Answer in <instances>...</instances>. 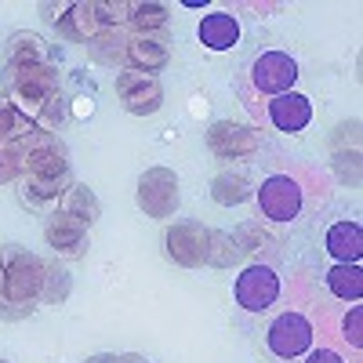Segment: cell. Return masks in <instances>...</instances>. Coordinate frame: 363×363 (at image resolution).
Listing matches in <instances>:
<instances>
[{"instance_id": "d4e9b609", "label": "cell", "mask_w": 363, "mask_h": 363, "mask_svg": "<svg viewBox=\"0 0 363 363\" xmlns=\"http://www.w3.org/2000/svg\"><path fill=\"white\" fill-rule=\"evenodd\" d=\"M323 284L327 291L335 294L338 301H349V306H356V301L363 298V269L359 265H330L323 272Z\"/></svg>"}, {"instance_id": "5bb4252c", "label": "cell", "mask_w": 363, "mask_h": 363, "mask_svg": "<svg viewBox=\"0 0 363 363\" xmlns=\"http://www.w3.org/2000/svg\"><path fill=\"white\" fill-rule=\"evenodd\" d=\"M44 240H48V247L55 251V258H58V262H62V258H66V262L84 258V255H87V247H91L87 229H84L80 222L66 218L62 211L48 215V222H44Z\"/></svg>"}, {"instance_id": "4fadbf2b", "label": "cell", "mask_w": 363, "mask_h": 363, "mask_svg": "<svg viewBox=\"0 0 363 363\" xmlns=\"http://www.w3.org/2000/svg\"><path fill=\"white\" fill-rule=\"evenodd\" d=\"M0 55H4V69H18V66H58L55 48L40 33H29V29H15V33L4 40V48H0Z\"/></svg>"}, {"instance_id": "74e56055", "label": "cell", "mask_w": 363, "mask_h": 363, "mask_svg": "<svg viewBox=\"0 0 363 363\" xmlns=\"http://www.w3.org/2000/svg\"><path fill=\"white\" fill-rule=\"evenodd\" d=\"M0 363H8V359H0Z\"/></svg>"}, {"instance_id": "d590c367", "label": "cell", "mask_w": 363, "mask_h": 363, "mask_svg": "<svg viewBox=\"0 0 363 363\" xmlns=\"http://www.w3.org/2000/svg\"><path fill=\"white\" fill-rule=\"evenodd\" d=\"M116 363H149L145 356H138V352H120L116 356Z\"/></svg>"}, {"instance_id": "9c48e42d", "label": "cell", "mask_w": 363, "mask_h": 363, "mask_svg": "<svg viewBox=\"0 0 363 363\" xmlns=\"http://www.w3.org/2000/svg\"><path fill=\"white\" fill-rule=\"evenodd\" d=\"M203 145L211 157L218 160H255L262 153V131L247 128V124H233V120H218V124H211L207 135H203Z\"/></svg>"}, {"instance_id": "e0dca14e", "label": "cell", "mask_w": 363, "mask_h": 363, "mask_svg": "<svg viewBox=\"0 0 363 363\" xmlns=\"http://www.w3.org/2000/svg\"><path fill=\"white\" fill-rule=\"evenodd\" d=\"M240 18L233 15V11H211V15H203L200 18V26H196V37H200V44L207 48V51H215V55H222V51H233L236 44H240Z\"/></svg>"}, {"instance_id": "f1b7e54d", "label": "cell", "mask_w": 363, "mask_h": 363, "mask_svg": "<svg viewBox=\"0 0 363 363\" xmlns=\"http://www.w3.org/2000/svg\"><path fill=\"white\" fill-rule=\"evenodd\" d=\"M69 120V99H66V91H58V95L40 109V116H37V128L40 131H51V135H58V128H62Z\"/></svg>"}, {"instance_id": "1f68e13d", "label": "cell", "mask_w": 363, "mask_h": 363, "mask_svg": "<svg viewBox=\"0 0 363 363\" xmlns=\"http://www.w3.org/2000/svg\"><path fill=\"white\" fill-rule=\"evenodd\" d=\"M18 182V160L8 145H0V186H11Z\"/></svg>"}, {"instance_id": "30bf717a", "label": "cell", "mask_w": 363, "mask_h": 363, "mask_svg": "<svg viewBox=\"0 0 363 363\" xmlns=\"http://www.w3.org/2000/svg\"><path fill=\"white\" fill-rule=\"evenodd\" d=\"M207 240H211V229L203 222H193V218L174 222L164 229V255L178 269H203L207 265Z\"/></svg>"}, {"instance_id": "9a60e30c", "label": "cell", "mask_w": 363, "mask_h": 363, "mask_svg": "<svg viewBox=\"0 0 363 363\" xmlns=\"http://www.w3.org/2000/svg\"><path fill=\"white\" fill-rule=\"evenodd\" d=\"M73 174L66 178H29V174H18L15 182V193H18V203L26 211H33V215H55L58 203H62V193L69 189Z\"/></svg>"}, {"instance_id": "ac0fdd59", "label": "cell", "mask_w": 363, "mask_h": 363, "mask_svg": "<svg viewBox=\"0 0 363 363\" xmlns=\"http://www.w3.org/2000/svg\"><path fill=\"white\" fill-rule=\"evenodd\" d=\"M167 62H171L167 37H131L128 33V69L157 77L160 69H167Z\"/></svg>"}, {"instance_id": "836d02e7", "label": "cell", "mask_w": 363, "mask_h": 363, "mask_svg": "<svg viewBox=\"0 0 363 363\" xmlns=\"http://www.w3.org/2000/svg\"><path fill=\"white\" fill-rule=\"evenodd\" d=\"M91 113H95V95H77V99H69V116L87 120Z\"/></svg>"}, {"instance_id": "f546056e", "label": "cell", "mask_w": 363, "mask_h": 363, "mask_svg": "<svg viewBox=\"0 0 363 363\" xmlns=\"http://www.w3.org/2000/svg\"><path fill=\"white\" fill-rule=\"evenodd\" d=\"M95 15L102 29H128L131 4H124V0H95Z\"/></svg>"}, {"instance_id": "277c9868", "label": "cell", "mask_w": 363, "mask_h": 363, "mask_svg": "<svg viewBox=\"0 0 363 363\" xmlns=\"http://www.w3.org/2000/svg\"><path fill=\"white\" fill-rule=\"evenodd\" d=\"M255 207H258V218L272 225H287L306 207V189H301V182L294 174L277 171V174L262 178V186H255Z\"/></svg>"}, {"instance_id": "2e32d148", "label": "cell", "mask_w": 363, "mask_h": 363, "mask_svg": "<svg viewBox=\"0 0 363 363\" xmlns=\"http://www.w3.org/2000/svg\"><path fill=\"white\" fill-rule=\"evenodd\" d=\"M323 251L338 265H359L363 258V229L356 218H342L323 233Z\"/></svg>"}, {"instance_id": "e575fe53", "label": "cell", "mask_w": 363, "mask_h": 363, "mask_svg": "<svg viewBox=\"0 0 363 363\" xmlns=\"http://www.w3.org/2000/svg\"><path fill=\"white\" fill-rule=\"evenodd\" d=\"M69 8H73V4H40V11H44V18H48L51 26H55L58 18H66V15H69Z\"/></svg>"}, {"instance_id": "8fae6325", "label": "cell", "mask_w": 363, "mask_h": 363, "mask_svg": "<svg viewBox=\"0 0 363 363\" xmlns=\"http://www.w3.org/2000/svg\"><path fill=\"white\" fill-rule=\"evenodd\" d=\"M116 99L131 116H153L164 106V84L153 73L120 69L116 73Z\"/></svg>"}, {"instance_id": "d6986e66", "label": "cell", "mask_w": 363, "mask_h": 363, "mask_svg": "<svg viewBox=\"0 0 363 363\" xmlns=\"http://www.w3.org/2000/svg\"><path fill=\"white\" fill-rule=\"evenodd\" d=\"M87 58L91 62H99L106 69H128V29H102L99 37H91L84 44Z\"/></svg>"}, {"instance_id": "52a82bcc", "label": "cell", "mask_w": 363, "mask_h": 363, "mask_svg": "<svg viewBox=\"0 0 363 363\" xmlns=\"http://www.w3.org/2000/svg\"><path fill=\"white\" fill-rule=\"evenodd\" d=\"M316 342V327L306 313L287 309L280 316H272L269 330H265V349L277 359H301Z\"/></svg>"}, {"instance_id": "ffe728a7", "label": "cell", "mask_w": 363, "mask_h": 363, "mask_svg": "<svg viewBox=\"0 0 363 363\" xmlns=\"http://www.w3.org/2000/svg\"><path fill=\"white\" fill-rule=\"evenodd\" d=\"M55 29H58V37H66L73 44H87L91 37H99L102 26H99V15H95V0H77L69 8V15L55 22Z\"/></svg>"}, {"instance_id": "5b68a950", "label": "cell", "mask_w": 363, "mask_h": 363, "mask_svg": "<svg viewBox=\"0 0 363 363\" xmlns=\"http://www.w3.org/2000/svg\"><path fill=\"white\" fill-rule=\"evenodd\" d=\"M280 294H284V280L269 262H247L233 280V298L244 313H269L280 301Z\"/></svg>"}, {"instance_id": "cb8c5ba5", "label": "cell", "mask_w": 363, "mask_h": 363, "mask_svg": "<svg viewBox=\"0 0 363 363\" xmlns=\"http://www.w3.org/2000/svg\"><path fill=\"white\" fill-rule=\"evenodd\" d=\"M167 8L164 4H153V0H145V4H131V18H128V33L131 37H167Z\"/></svg>"}, {"instance_id": "4316f807", "label": "cell", "mask_w": 363, "mask_h": 363, "mask_svg": "<svg viewBox=\"0 0 363 363\" xmlns=\"http://www.w3.org/2000/svg\"><path fill=\"white\" fill-rule=\"evenodd\" d=\"M247 255L240 251L236 244V236L225 233V229H211V240H207V265H215V269H233L240 265Z\"/></svg>"}, {"instance_id": "44dd1931", "label": "cell", "mask_w": 363, "mask_h": 363, "mask_svg": "<svg viewBox=\"0 0 363 363\" xmlns=\"http://www.w3.org/2000/svg\"><path fill=\"white\" fill-rule=\"evenodd\" d=\"M37 131H40V128L33 124V120H29L22 109H15L11 99L0 91V145H8L11 153H18V149L33 138Z\"/></svg>"}, {"instance_id": "ba28073f", "label": "cell", "mask_w": 363, "mask_h": 363, "mask_svg": "<svg viewBox=\"0 0 363 363\" xmlns=\"http://www.w3.org/2000/svg\"><path fill=\"white\" fill-rule=\"evenodd\" d=\"M138 207L149 218H174L182 207V186L171 167H145L135 189Z\"/></svg>"}, {"instance_id": "7402d4cb", "label": "cell", "mask_w": 363, "mask_h": 363, "mask_svg": "<svg viewBox=\"0 0 363 363\" xmlns=\"http://www.w3.org/2000/svg\"><path fill=\"white\" fill-rule=\"evenodd\" d=\"M58 211H62L66 218L80 222L84 229H91V225L102 218V203H99L95 189L84 186V182H69V189L62 193V203H58Z\"/></svg>"}, {"instance_id": "7c38bea8", "label": "cell", "mask_w": 363, "mask_h": 363, "mask_svg": "<svg viewBox=\"0 0 363 363\" xmlns=\"http://www.w3.org/2000/svg\"><path fill=\"white\" fill-rule=\"evenodd\" d=\"M262 120H269L272 131H280V135H301L313 124V102L306 95H298V91H287V95H277L265 102Z\"/></svg>"}, {"instance_id": "4dcf8cb0", "label": "cell", "mask_w": 363, "mask_h": 363, "mask_svg": "<svg viewBox=\"0 0 363 363\" xmlns=\"http://www.w3.org/2000/svg\"><path fill=\"white\" fill-rule=\"evenodd\" d=\"M342 338L359 352V345H363V309H359V301H356V306H349V313L342 320Z\"/></svg>"}, {"instance_id": "8992f818", "label": "cell", "mask_w": 363, "mask_h": 363, "mask_svg": "<svg viewBox=\"0 0 363 363\" xmlns=\"http://www.w3.org/2000/svg\"><path fill=\"white\" fill-rule=\"evenodd\" d=\"M15 160H18V174H29V178H66L69 174V149L51 131H37L15 153Z\"/></svg>"}, {"instance_id": "484cf974", "label": "cell", "mask_w": 363, "mask_h": 363, "mask_svg": "<svg viewBox=\"0 0 363 363\" xmlns=\"http://www.w3.org/2000/svg\"><path fill=\"white\" fill-rule=\"evenodd\" d=\"M233 236H236L240 251H244V255H255V262H269V258H277V251H280V240L269 236V233L262 229V222H244V225H236ZM269 265H272V262H269Z\"/></svg>"}, {"instance_id": "6da1fadb", "label": "cell", "mask_w": 363, "mask_h": 363, "mask_svg": "<svg viewBox=\"0 0 363 363\" xmlns=\"http://www.w3.org/2000/svg\"><path fill=\"white\" fill-rule=\"evenodd\" d=\"M4 262V301H0V320H26L40 306L44 291V258H37L29 247L4 244L0 247Z\"/></svg>"}, {"instance_id": "7a4b0ae2", "label": "cell", "mask_w": 363, "mask_h": 363, "mask_svg": "<svg viewBox=\"0 0 363 363\" xmlns=\"http://www.w3.org/2000/svg\"><path fill=\"white\" fill-rule=\"evenodd\" d=\"M298 84V62L287 55V51H258L251 62L240 69L236 77V91L240 99L247 102V109L262 120V109L269 99L277 95H287V91H294Z\"/></svg>"}, {"instance_id": "d6a6232c", "label": "cell", "mask_w": 363, "mask_h": 363, "mask_svg": "<svg viewBox=\"0 0 363 363\" xmlns=\"http://www.w3.org/2000/svg\"><path fill=\"white\" fill-rule=\"evenodd\" d=\"M306 363H349L342 352H335V349H327V345H320V349H309L306 356H301Z\"/></svg>"}, {"instance_id": "603a6c76", "label": "cell", "mask_w": 363, "mask_h": 363, "mask_svg": "<svg viewBox=\"0 0 363 363\" xmlns=\"http://www.w3.org/2000/svg\"><path fill=\"white\" fill-rule=\"evenodd\" d=\"M255 196V186H251V178L247 171H218L215 178H211V200H215L218 207H240V203H247Z\"/></svg>"}, {"instance_id": "3957f363", "label": "cell", "mask_w": 363, "mask_h": 363, "mask_svg": "<svg viewBox=\"0 0 363 363\" xmlns=\"http://www.w3.org/2000/svg\"><path fill=\"white\" fill-rule=\"evenodd\" d=\"M62 91L58 80V66H18V69H4V95L11 99L15 109H22L29 120L37 124L40 109Z\"/></svg>"}, {"instance_id": "83f0119b", "label": "cell", "mask_w": 363, "mask_h": 363, "mask_svg": "<svg viewBox=\"0 0 363 363\" xmlns=\"http://www.w3.org/2000/svg\"><path fill=\"white\" fill-rule=\"evenodd\" d=\"M69 291H73L69 269L58 262V258L44 262V291H40V301H44V306H62V301L69 298Z\"/></svg>"}, {"instance_id": "8d00e7d4", "label": "cell", "mask_w": 363, "mask_h": 363, "mask_svg": "<svg viewBox=\"0 0 363 363\" xmlns=\"http://www.w3.org/2000/svg\"><path fill=\"white\" fill-rule=\"evenodd\" d=\"M84 363H116V356L113 352H99V356H87Z\"/></svg>"}]
</instances>
